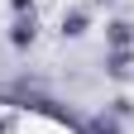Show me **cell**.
I'll use <instances>...</instances> for the list:
<instances>
[{
    "label": "cell",
    "instance_id": "5",
    "mask_svg": "<svg viewBox=\"0 0 134 134\" xmlns=\"http://www.w3.org/2000/svg\"><path fill=\"white\" fill-rule=\"evenodd\" d=\"M91 134H120V120H115V115H96Z\"/></svg>",
    "mask_w": 134,
    "mask_h": 134
},
{
    "label": "cell",
    "instance_id": "1",
    "mask_svg": "<svg viewBox=\"0 0 134 134\" xmlns=\"http://www.w3.org/2000/svg\"><path fill=\"white\" fill-rule=\"evenodd\" d=\"M58 34H62V38H86V34H91V5H72V10H62Z\"/></svg>",
    "mask_w": 134,
    "mask_h": 134
},
{
    "label": "cell",
    "instance_id": "7",
    "mask_svg": "<svg viewBox=\"0 0 134 134\" xmlns=\"http://www.w3.org/2000/svg\"><path fill=\"white\" fill-rule=\"evenodd\" d=\"M14 14H38V5H34V0H10V19Z\"/></svg>",
    "mask_w": 134,
    "mask_h": 134
},
{
    "label": "cell",
    "instance_id": "4",
    "mask_svg": "<svg viewBox=\"0 0 134 134\" xmlns=\"http://www.w3.org/2000/svg\"><path fill=\"white\" fill-rule=\"evenodd\" d=\"M105 48H134V24L125 19V14L105 19Z\"/></svg>",
    "mask_w": 134,
    "mask_h": 134
},
{
    "label": "cell",
    "instance_id": "2",
    "mask_svg": "<svg viewBox=\"0 0 134 134\" xmlns=\"http://www.w3.org/2000/svg\"><path fill=\"white\" fill-rule=\"evenodd\" d=\"M105 77L110 81H134V48H105Z\"/></svg>",
    "mask_w": 134,
    "mask_h": 134
},
{
    "label": "cell",
    "instance_id": "6",
    "mask_svg": "<svg viewBox=\"0 0 134 134\" xmlns=\"http://www.w3.org/2000/svg\"><path fill=\"white\" fill-rule=\"evenodd\" d=\"M110 115H115V120H125V115H134V100H129V96H115V100H110Z\"/></svg>",
    "mask_w": 134,
    "mask_h": 134
},
{
    "label": "cell",
    "instance_id": "3",
    "mask_svg": "<svg viewBox=\"0 0 134 134\" xmlns=\"http://www.w3.org/2000/svg\"><path fill=\"white\" fill-rule=\"evenodd\" d=\"M34 38H38V14H14L10 19V48H34Z\"/></svg>",
    "mask_w": 134,
    "mask_h": 134
},
{
    "label": "cell",
    "instance_id": "8",
    "mask_svg": "<svg viewBox=\"0 0 134 134\" xmlns=\"http://www.w3.org/2000/svg\"><path fill=\"white\" fill-rule=\"evenodd\" d=\"M100 5H115V0H91V10H100Z\"/></svg>",
    "mask_w": 134,
    "mask_h": 134
}]
</instances>
